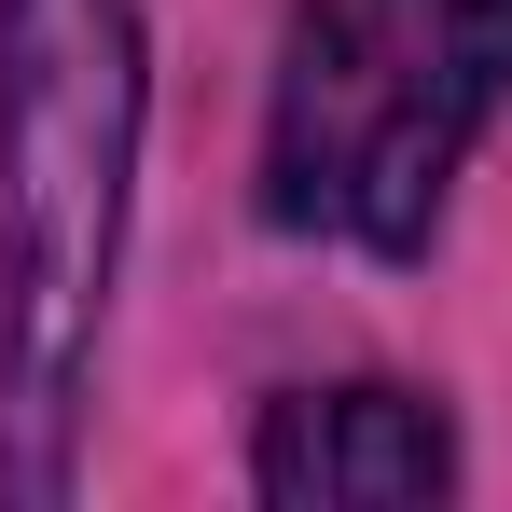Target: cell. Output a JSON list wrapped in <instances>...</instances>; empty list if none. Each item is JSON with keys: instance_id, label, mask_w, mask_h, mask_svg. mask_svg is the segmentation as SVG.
Returning a JSON list of instances; mask_svg holds the SVG:
<instances>
[{"instance_id": "7a4b0ae2", "label": "cell", "mask_w": 512, "mask_h": 512, "mask_svg": "<svg viewBox=\"0 0 512 512\" xmlns=\"http://www.w3.org/2000/svg\"><path fill=\"white\" fill-rule=\"evenodd\" d=\"M512 111V0H305L263 97V208L333 250H429Z\"/></svg>"}, {"instance_id": "3957f363", "label": "cell", "mask_w": 512, "mask_h": 512, "mask_svg": "<svg viewBox=\"0 0 512 512\" xmlns=\"http://www.w3.org/2000/svg\"><path fill=\"white\" fill-rule=\"evenodd\" d=\"M250 485L263 499H319V512H402V499H443L457 485V429L443 402L416 388H291V402H263L250 429Z\"/></svg>"}, {"instance_id": "6da1fadb", "label": "cell", "mask_w": 512, "mask_h": 512, "mask_svg": "<svg viewBox=\"0 0 512 512\" xmlns=\"http://www.w3.org/2000/svg\"><path fill=\"white\" fill-rule=\"evenodd\" d=\"M139 0H0V485L56 499L139 180Z\"/></svg>"}]
</instances>
